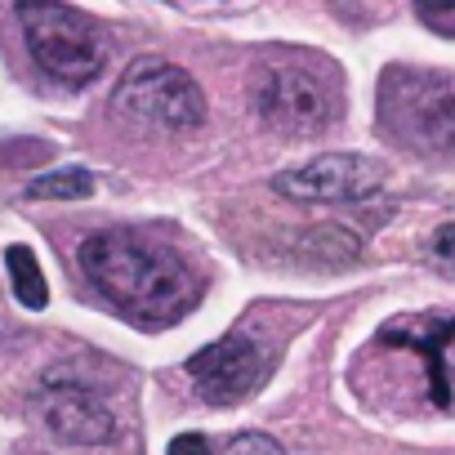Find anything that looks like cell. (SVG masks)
I'll list each match as a JSON object with an SVG mask.
<instances>
[{"label":"cell","instance_id":"obj_11","mask_svg":"<svg viewBox=\"0 0 455 455\" xmlns=\"http://www.w3.org/2000/svg\"><path fill=\"white\" fill-rule=\"evenodd\" d=\"M5 268H10V282H14V295L23 308H45L50 304V286H45V273L36 264V255L28 246H10L5 251Z\"/></svg>","mask_w":455,"mask_h":455},{"label":"cell","instance_id":"obj_10","mask_svg":"<svg viewBox=\"0 0 455 455\" xmlns=\"http://www.w3.org/2000/svg\"><path fill=\"white\" fill-rule=\"evenodd\" d=\"M94 192V174L81 170V165H68V170H50L41 179H32L23 188L28 201H85Z\"/></svg>","mask_w":455,"mask_h":455},{"label":"cell","instance_id":"obj_6","mask_svg":"<svg viewBox=\"0 0 455 455\" xmlns=\"http://www.w3.org/2000/svg\"><path fill=\"white\" fill-rule=\"evenodd\" d=\"M384 161L362 156V152H326L313 156L286 174L273 179V192H282L286 201L299 205H344V201H362L371 192L384 188Z\"/></svg>","mask_w":455,"mask_h":455},{"label":"cell","instance_id":"obj_13","mask_svg":"<svg viewBox=\"0 0 455 455\" xmlns=\"http://www.w3.org/2000/svg\"><path fill=\"white\" fill-rule=\"evenodd\" d=\"M223 455H286V451H282L273 437H264V433H242V437L228 442Z\"/></svg>","mask_w":455,"mask_h":455},{"label":"cell","instance_id":"obj_4","mask_svg":"<svg viewBox=\"0 0 455 455\" xmlns=\"http://www.w3.org/2000/svg\"><path fill=\"white\" fill-rule=\"evenodd\" d=\"M112 108L125 112V116H134V121H148L156 130H196L205 121V94H201V85L179 63H165L156 54L134 59L121 72L116 94H112Z\"/></svg>","mask_w":455,"mask_h":455},{"label":"cell","instance_id":"obj_14","mask_svg":"<svg viewBox=\"0 0 455 455\" xmlns=\"http://www.w3.org/2000/svg\"><path fill=\"white\" fill-rule=\"evenodd\" d=\"M415 14H419L424 28H433L442 36H455V5H419Z\"/></svg>","mask_w":455,"mask_h":455},{"label":"cell","instance_id":"obj_3","mask_svg":"<svg viewBox=\"0 0 455 455\" xmlns=\"http://www.w3.org/2000/svg\"><path fill=\"white\" fill-rule=\"evenodd\" d=\"M19 23L28 32V50L63 85H90L108 68V45L103 32L90 14L72 5H50V0H32L19 5Z\"/></svg>","mask_w":455,"mask_h":455},{"label":"cell","instance_id":"obj_8","mask_svg":"<svg viewBox=\"0 0 455 455\" xmlns=\"http://www.w3.org/2000/svg\"><path fill=\"white\" fill-rule=\"evenodd\" d=\"M36 419L59 437V442H76V446H99L112 437V411L94 397V388L76 384V379H59L50 375L41 384V393L32 397Z\"/></svg>","mask_w":455,"mask_h":455},{"label":"cell","instance_id":"obj_12","mask_svg":"<svg viewBox=\"0 0 455 455\" xmlns=\"http://www.w3.org/2000/svg\"><path fill=\"white\" fill-rule=\"evenodd\" d=\"M428 259H433L442 273L455 277V223H442L437 233H433V242H428Z\"/></svg>","mask_w":455,"mask_h":455},{"label":"cell","instance_id":"obj_15","mask_svg":"<svg viewBox=\"0 0 455 455\" xmlns=\"http://www.w3.org/2000/svg\"><path fill=\"white\" fill-rule=\"evenodd\" d=\"M165 455H214V446H210V437H201V433H179Z\"/></svg>","mask_w":455,"mask_h":455},{"label":"cell","instance_id":"obj_9","mask_svg":"<svg viewBox=\"0 0 455 455\" xmlns=\"http://www.w3.org/2000/svg\"><path fill=\"white\" fill-rule=\"evenodd\" d=\"M384 344H406L415 353H424V366H428V393L437 406L451 402V379H446V366H442V353L446 344L455 339V317H442V322H424V317H402L397 326H384L379 335Z\"/></svg>","mask_w":455,"mask_h":455},{"label":"cell","instance_id":"obj_5","mask_svg":"<svg viewBox=\"0 0 455 455\" xmlns=\"http://www.w3.org/2000/svg\"><path fill=\"white\" fill-rule=\"evenodd\" d=\"M255 103H259L264 125L277 130V134H291V139L322 134L339 112L335 85L322 72H308V68H268L259 76Z\"/></svg>","mask_w":455,"mask_h":455},{"label":"cell","instance_id":"obj_2","mask_svg":"<svg viewBox=\"0 0 455 455\" xmlns=\"http://www.w3.org/2000/svg\"><path fill=\"white\" fill-rule=\"evenodd\" d=\"M379 116L411 152L455 161V72L393 68L379 85Z\"/></svg>","mask_w":455,"mask_h":455},{"label":"cell","instance_id":"obj_7","mask_svg":"<svg viewBox=\"0 0 455 455\" xmlns=\"http://www.w3.org/2000/svg\"><path fill=\"white\" fill-rule=\"evenodd\" d=\"M188 375L205 402L233 406L264 388V379L273 375V353L255 335H223L188 362Z\"/></svg>","mask_w":455,"mask_h":455},{"label":"cell","instance_id":"obj_1","mask_svg":"<svg viewBox=\"0 0 455 455\" xmlns=\"http://www.w3.org/2000/svg\"><path fill=\"white\" fill-rule=\"evenodd\" d=\"M76 264L85 282L139 326H165L201 299V277L188 268V259L134 228L85 237Z\"/></svg>","mask_w":455,"mask_h":455}]
</instances>
